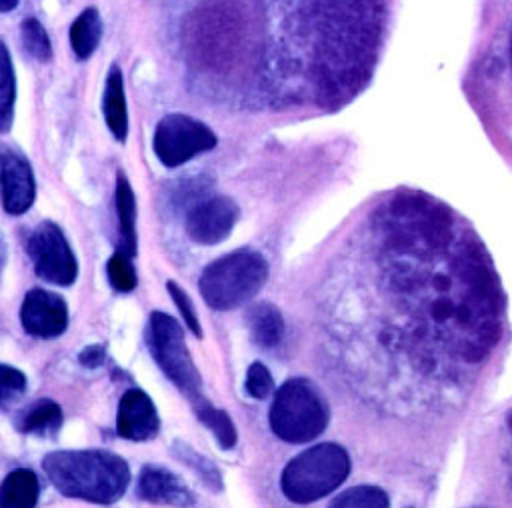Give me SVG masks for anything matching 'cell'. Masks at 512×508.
<instances>
[{
	"label": "cell",
	"mask_w": 512,
	"mask_h": 508,
	"mask_svg": "<svg viewBox=\"0 0 512 508\" xmlns=\"http://www.w3.org/2000/svg\"><path fill=\"white\" fill-rule=\"evenodd\" d=\"M348 336L362 396L396 418L444 412L474 388L506 326L484 242L418 188L376 196L346 262Z\"/></svg>",
	"instance_id": "1"
},
{
	"label": "cell",
	"mask_w": 512,
	"mask_h": 508,
	"mask_svg": "<svg viewBox=\"0 0 512 508\" xmlns=\"http://www.w3.org/2000/svg\"><path fill=\"white\" fill-rule=\"evenodd\" d=\"M42 468L60 494L94 504L120 500L130 482L128 464L106 450L50 452Z\"/></svg>",
	"instance_id": "2"
},
{
	"label": "cell",
	"mask_w": 512,
	"mask_h": 508,
	"mask_svg": "<svg viewBox=\"0 0 512 508\" xmlns=\"http://www.w3.org/2000/svg\"><path fill=\"white\" fill-rule=\"evenodd\" d=\"M472 82L480 116L494 140L512 156V12L490 36Z\"/></svg>",
	"instance_id": "3"
},
{
	"label": "cell",
	"mask_w": 512,
	"mask_h": 508,
	"mask_svg": "<svg viewBox=\"0 0 512 508\" xmlns=\"http://www.w3.org/2000/svg\"><path fill=\"white\" fill-rule=\"evenodd\" d=\"M266 278L268 262L260 252L234 250L208 264L198 286L210 308L232 310L256 296Z\"/></svg>",
	"instance_id": "4"
},
{
	"label": "cell",
	"mask_w": 512,
	"mask_h": 508,
	"mask_svg": "<svg viewBox=\"0 0 512 508\" xmlns=\"http://www.w3.org/2000/svg\"><path fill=\"white\" fill-rule=\"evenodd\" d=\"M348 472V452L334 442H322L300 452L286 464L280 486L290 502L310 504L336 490Z\"/></svg>",
	"instance_id": "5"
},
{
	"label": "cell",
	"mask_w": 512,
	"mask_h": 508,
	"mask_svg": "<svg viewBox=\"0 0 512 508\" xmlns=\"http://www.w3.org/2000/svg\"><path fill=\"white\" fill-rule=\"evenodd\" d=\"M328 406L318 388L306 378L286 380L270 406V428L290 444H304L324 432Z\"/></svg>",
	"instance_id": "6"
},
{
	"label": "cell",
	"mask_w": 512,
	"mask_h": 508,
	"mask_svg": "<svg viewBox=\"0 0 512 508\" xmlns=\"http://www.w3.org/2000/svg\"><path fill=\"white\" fill-rule=\"evenodd\" d=\"M146 340L152 358L170 382L190 400L194 408L206 402L202 394V378L188 352L182 326L164 312H152L148 320Z\"/></svg>",
	"instance_id": "7"
},
{
	"label": "cell",
	"mask_w": 512,
	"mask_h": 508,
	"mask_svg": "<svg viewBox=\"0 0 512 508\" xmlns=\"http://www.w3.org/2000/svg\"><path fill=\"white\" fill-rule=\"evenodd\" d=\"M216 134L200 120L174 112L166 114L154 130V154L168 166L176 168L194 156L208 152L216 146Z\"/></svg>",
	"instance_id": "8"
},
{
	"label": "cell",
	"mask_w": 512,
	"mask_h": 508,
	"mask_svg": "<svg viewBox=\"0 0 512 508\" xmlns=\"http://www.w3.org/2000/svg\"><path fill=\"white\" fill-rule=\"evenodd\" d=\"M28 254L34 270L50 284L70 286L78 276V262L74 252L54 222H40L28 240Z\"/></svg>",
	"instance_id": "9"
},
{
	"label": "cell",
	"mask_w": 512,
	"mask_h": 508,
	"mask_svg": "<svg viewBox=\"0 0 512 508\" xmlns=\"http://www.w3.org/2000/svg\"><path fill=\"white\" fill-rule=\"evenodd\" d=\"M240 216L238 204L228 196H216L196 204L186 216V232L198 244H218L228 238Z\"/></svg>",
	"instance_id": "10"
},
{
	"label": "cell",
	"mask_w": 512,
	"mask_h": 508,
	"mask_svg": "<svg viewBox=\"0 0 512 508\" xmlns=\"http://www.w3.org/2000/svg\"><path fill=\"white\" fill-rule=\"evenodd\" d=\"M22 328L36 338L60 336L68 326V308L56 292L34 288L24 296L20 306Z\"/></svg>",
	"instance_id": "11"
},
{
	"label": "cell",
	"mask_w": 512,
	"mask_h": 508,
	"mask_svg": "<svg viewBox=\"0 0 512 508\" xmlns=\"http://www.w3.org/2000/svg\"><path fill=\"white\" fill-rule=\"evenodd\" d=\"M0 196L4 210L14 216L24 214L36 196L34 172L28 160L10 148H0Z\"/></svg>",
	"instance_id": "12"
},
{
	"label": "cell",
	"mask_w": 512,
	"mask_h": 508,
	"mask_svg": "<svg viewBox=\"0 0 512 508\" xmlns=\"http://www.w3.org/2000/svg\"><path fill=\"white\" fill-rule=\"evenodd\" d=\"M160 420L156 406L150 396L140 388H130L122 394L116 412V432L118 436L134 442L150 440L158 434Z\"/></svg>",
	"instance_id": "13"
},
{
	"label": "cell",
	"mask_w": 512,
	"mask_h": 508,
	"mask_svg": "<svg viewBox=\"0 0 512 508\" xmlns=\"http://www.w3.org/2000/svg\"><path fill=\"white\" fill-rule=\"evenodd\" d=\"M136 492L142 500L164 506L188 508L194 504V496L188 486L170 470L162 466H144L138 476Z\"/></svg>",
	"instance_id": "14"
},
{
	"label": "cell",
	"mask_w": 512,
	"mask_h": 508,
	"mask_svg": "<svg viewBox=\"0 0 512 508\" xmlns=\"http://www.w3.org/2000/svg\"><path fill=\"white\" fill-rule=\"evenodd\" d=\"M102 114L112 136L118 142H124L128 136V112H126L124 80L118 64H112L106 76V86L102 96Z\"/></svg>",
	"instance_id": "15"
},
{
	"label": "cell",
	"mask_w": 512,
	"mask_h": 508,
	"mask_svg": "<svg viewBox=\"0 0 512 508\" xmlns=\"http://www.w3.org/2000/svg\"><path fill=\"white\" fill-rule=\"evenodd\" d=\"M114 202H116L118 234H120L118 252L132 258V256H136V248H138V244H136V200H134L132 186L122 172H118V176H116Z\"/></svg>",
	"instance_id": "16"
},
{
	"label": "cell",
	"mask_w": 512,
	"mask_h": 508,
	"mask_svg": "<svg viewBox=\"0 0 512 508\" xmlns=\"http://www.w3.org/2000/svg\"><path fill=\"white\" fill-rule=\"evenodd\" d=\"M38 494V476L28 468H16L0 484V508H36Z\"/></svg>",
	"instance_id": "17"
},
{
	"label": "cell",
	"mask_w": 512,
	"mask_h": 508,
	"mask_svg": "<svg viewBox=\"0 0 512 508\" xmlns=\"http://www.w3.org/2000/svg\"><path fill=\"white\" fill-rule=\"evenodd\" d=\"M248 330L254 344L260 348H274L284 334V320L280 310L270 302L252 306L248 312Z\"/></svg>",
	"instance_id": "18"
},
{
	"label": "cell",
	"mask_w": 512,
	"mask_h": 508,
	"mask_svg": "<svg viewBox=\"0 0 512 508\" xmlns=\"http://www.w3.org/2000/svg\"><path fill=\"white\" fill-rule=\"evenodd\" d=\"M102 38V18L96 8L82 10L70 26V46L78 58H88Z\"/></svg>",
	"instance_id": "19"
},
{
	"label": "cell",
	"mask_w": 512,
	"mask_h": 508,
	"mask_svg": "<svg viewBox=\"0 0 512 508\" xmlns=\"http://www.w3.org/2000/svg\"><path fill=\"white\" fill-rule=\"evenodd\" d=\"M62 426V408L52 400H40L32 404L18 422V430L24 434H54Z\"/></svg>",
	"instance_id": "20"
},
{
	"label": "cell",
	"mask_w": 512,
	"mask_h": 508,
	"mask_svg": "<svg viewBox=\"0 0 512 508\" xmlns=\"http://www.w3.org/2000/svg\"><path fill=\"white\" fill-rule=\"evenodd\" d=\"M14 102H16V74H14L10 50L0 38V132H8L12 128Z\"/></svg>",
	"instance_id": "21"
},
{
	"label": "cell",
	"mask_w": 512,
	"mask_h": 508,
	"mask_svg": "<svg viewBox=\"0 0 512 508\" xmlns=\"http://www.w3.org/2000/svg\"><path fill=\"white\" fill-rule=\"evenodd\" d=\"M328 508H390V500L382 488L362 484L344 490Z\"/></svg>",
	"instance_id": "22"
},
{
	"label": "cell",
	"mask_w": 512,
	"mask_h": 508,
	"mask_svg": "<svg viewBox=\"0 0 512 508\" xmlns=\"http://www.w3.org/2000/svg\"><path fill=\"white\" fill-rule=\"evenodd\" d=\"M196 410V416L198 420L208 426L212 430V434L216 436V440L220 442V446L224 450L232 448L236 444V428H234V422L230 420V416L220 410V408H214L208 400L204 404H200Z\"/></svg>",
	"instance_id": "23"
},
{
	"label": "cell",
	"mask_w": 512,
	"mask_h": 508,
	"mask_svg": "<svg viewBox=\"0 0 512 508\" xmlns=\"http://www.w3.org/2000/svg\"><path fill=\"white\" fill-rule=\"evenodd\" d=\"M174 454L176 458H180L186 466H190L200 478L202 482L210 488V490H222V476L220 470L214 466V462H210L208 458H204L202 454H198L196 450H192L188 444H174Z\"/></svg>",
	"instance_id": "24"
},
{
	"label": "cell",
	"mask_w": 512,
	"mask_h": 508,
	"mask_svg": "<svg viewBox=\"0 0 512 508\" xmlns=\"http://www.w3.org/2000/svg\"><path fill=\"white\" fill-rule=\"evenodd\" d=\"M22 42L26 50L40 62L52 58V44L44 26L36 18H26L22 22Z\"/></svg>",
	"instance_id": "25"
},
{
	"label": "cell",
	"mask_w": 512,
	"mask_h": 508,
	"mask_svg": "<svg viewBox=\"0 0 512 508\" xmlns=\"http://www.w3.org/2000/svg\"><path fill=\"white\" fill-rule=\"evenodd\" d=\"M108 282L116 292H130L136 286V272L130 264V258L122 252H116L110 256L106 264Z\"/></svg>",
	"instance_id": "26"
},
{
	"label": "cell",
	"mask_w": 512,
	"mask_h": 508,
	"mask_svg": "<svg viewBox=\"0 0 512 508\" xmlns=\"http://www.w3.org/2000/svg\"><path fill=\"white\" fill-rule=\"evenodd\" d=\"M272 388L274 380L270 370L262 362H254L246 372V392L256 400H264L270 396Z\"/></svg>",
	"instance_id": "27"
},
{
	"label": "cell",
	"mask_w": 512,
	"mask_h": 508,
	"mask_svg": "<svg viewBox=\"0 0 512 508\" xmlns=\"http://www.w3.org/2000/svg\"><path fill=\"white\" fill-rule=\"evenodd\" d=\"M166 288H168V292H170V296H172L176 308L180 310V314H182L186 326L190 328V332H192L194 336H202V328H200V322H198V318H196V312H194V306H192L188 294H186L174 280H168V282H166Z\"/></svg>",
	"instance_id": "28"
},
{
	"label": "cell",
	"mask_w": 512,
	"mask_h": 508,
	"mask_svg": "<svg viewBox=\"0 0 512 508\" xmlns=\"http://www.w3.org/2000/svg\"><path fill=\"white\" fill-rule=\"evenodd\" d=\"M26 390V376L14 366L0 364V404Z\"/></svg>",
	"instance_id": "29"
},
{
	"label": "cell",
	"mask_w": 512,
	"mask_h": 508,
	"mask_svg": "<svg viewBox=\"0 0 512 508\" xmlns=\"http://www.w3.org/2000/svg\"><path fill=\"white\" fill-rule=\"evenodd\" d=\"M104 358H106V350H104V346H100V344L86 346V348L80 352V356H78L80 364H82V366H88V368L100 366V364L104 362Z\"/></svg>",
	"instance_id": "30"
},
{
	"label": "cell",
	"mask_w": 512,
	"mask_h": 508,
	"mask_svg": "<svg viewBox=\"0 0 512 508\" xmlns=\"http://www.w3.org/2000/svg\"><path fill=\"white\" fill-rule=\"evenodd\" d=\"M506 430H508V442H506V466H508V480L512 486V412L506 418Z\"/></svg>",
	"instance_id": "31"
},
{
	"label": "cell",
	"mask_w": 512,
	"mask_h": 508,
	"mask_svg": "<svg viewBox=\"0 0 512 508\" xmlns=\"http://www.w3.org/2000/svg\"><path fill=\"white\" fill-rule=\"evenodd\" d=\"M6 260H8V248H6L4 238L0 236V278H2V272H4V266H6Z\"/></svg>",
	"instance_id": "32"
},
{
	"label": "cell",
	"mask_w": 512,
	"mask_h": 508,
	"mask_svg": "<svg viewBox=\"0 0 512 508\" xmlns=\"http://www.w3.org/2000/svg\"><path fill=\"white\" fill-rule=\"evenodd\" d=\"M20 0H0V12H8V10H14L18 6Z\"/></svg>",
	"instance_id": "33"
}]
</instances>
